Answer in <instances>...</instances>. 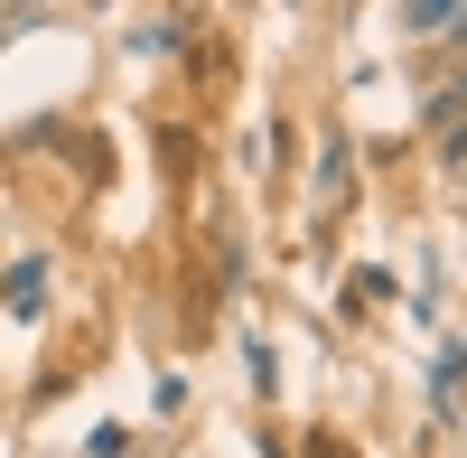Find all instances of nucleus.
I'll list each match as a JSON object with an SVG mask.
<instances>
[{"mask_svg":"<svg viewBox=\"0 0 467 458\" xmlns=\"http://www.w3.org/2000/svg\"><path fill=\"white\" fill-rule=\"evenodd\" d=\"M402 19H411V28H431L440 47H467V0H411Z\"/></svg>","mask_w":467,"mask_h":458,"instance_id":"nucleus-1","label":"nucleus"},{"mask_svg":"<svg viewBox=\"0 0 467 458\" xmlns=\"http://www.w3.org/2000/svg\"><path fill=\"white\" fill-rule=\"evenodd\" d=\"M318 197H346V141H327V160H318Z\"/></svg>","mask_w":467,"mask_h":458,"instance_id":"nucleus-2","label":"nucleus"},{"mask_svg":"<svg viewBox=\"0 0 467 458\" xmlns=\"http://www.w3.org/2000/svg\"><path fill=\"white\" fill-rule=\"evenodd\" d=\"M431 141H440V169L467 178V122H449V131H431Z\"/></svg>","mask_w":467,"mask_h":458,"instance_id":"nucleus-3","label":"nucleus"}]
</instances>
